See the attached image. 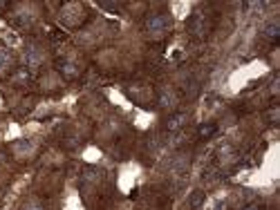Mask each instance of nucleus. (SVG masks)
Listing matches in <instances>:
<instances>
[{"label":"nucleus","mask_w":280,"mask_h":210,"mask_svg":"<svg viewBox=\"0 0 280 210\" xmlns=\"http://www.w3.org/2000/svg\"><path fill=\"white\" fill-rule=\"evenodd\" d=\"M170 25H173L170 23V16H166V14H152L146 20V31L152 38H162V36L168 34Z\"/></svg>","instance_id":"nucleus-1"},{"label":"nucleus","mask_w":280,"mask_h":210,"mask_svg":"<svg viewBox=\"0 0 280 210\" xmlns=\"http://www.w3.org/2000/svg\"><path fill=\"white\" fill-rule=\"evenodd\" d=\"M41 60H43V54H41V49L36 45H27L25 47V63L30 65V67H38L41 65Z\"/></svg>","instance_id":"nucleus-2"},{"label":"nucleus","mask_w":280,"mask_h":210,"mask_svg":"<svg viewBox=\"0 0 280 210\" xmlns=\"http://www.w3.org/2000/svg\"><path fill=\"white\" fill-rule=\"evenodd\" d=\"M188 30H191L193 36H204L206 31H209V25L204 23V16H202V14L193 16V20L188 23Z\"/></svg>","instance_id":"nucleus-3"},{"label":"nucleus","mask_w":280,"mask_h":210,"mask_svg":"<svg viewBox=\"0 0 280 210\" xmlns=\"http://www.w3.org/2000/svg\"><path fill=\"white\" fill-rule=\"evenodd\" d=\"M159 107H164V110H173L177 105V96H175V92L173 90H162L159 92Z\"/></svg>","instance_id":"nucleus-4"},{"label":"nucleus","mask_w":280,"mask_h":210,"mask_svg":"<svg viewBox=\"0 0 280 210\" xmlns=\"http://www.w3.org/2000/svg\"><path fill=\"white\" fill-rule=\"evenodd\" d=\"M186 119H188L186 112H177V114H173V117L166 121V130H168V132H175V130H180L181 125L186 123Z\"/></svg>","instance_id":"nucleus-5"},{"label":"nucleus","mask_w":280,"mask_h":210,"mask_svg":"<svg viewBox=\"0 0 280 210\" xmlns=\"http://www.w3.org/2000/svg\"><path fill=\"white\" fill-rule=\"evenodd\" d=\"M32 143L30 141H16V143H14V152H16L18 157H23V154H30L32 152Z\"/></svg>","instance_id":"nucleus-6"},{"label":"nucleus","mask_w":280,"mask_h":210,"mask_svg":"<svg viewBox=\"0 0 280 210\" xmlns=\"http://www.w3.org/2000/svg\"><path fill=\"white\" fill-rule=\"evenodd\" d=\"M264 36L271 38V41H276V38H278V23H269L267 27H264Z\"/></svg>","instance_id":"nucleus-7"},{"label":"nucleus","mask_w":280,"mask_h":210,"mask_svg":"<svg viewBox=\"0 0 280 210\" xmlns=\"http://www.w3.org/2000/svg\"><path fill=\"white\" fill-rule=\"evenodd\" d=\"M83 179H85V181H99L101 179V172H99V170L88 168V170H85V175H83Z\"/></svg>","instance_id":"nucleus-8"},{"label":"nucleus","mask_w":280,"mask_h":210,"mask_svg":"<svg viewBox=\"0 0 280 210\" xmlns=\"http://www.w3.org/2000/svg\"><path fill=\"white\" fill-rule=\"evenodd\" d=\"M7 65H9V54H7L5 49H0V72L5 70Z\"/></svg>","instance_id":"nucleus-9"},{"label":"nucleus","mask_w":280,"mask_h":210,"mask_svg":"<svg viewBox=\"0 0 280 210\" xmlns=\"http://www.w3.org/2000/svg\"><path fill=\"white\" fill-rule=\"evenodd\" d=\"M23 210H43V204H41V201H36V199H32V201L25 204Z\"/></svg>","instance_id":"nucleus-10"},{"label":"nucleus","mask_w":280,"mask_h":210,"mask_svg":"<svg viewBox=\"0 0 280 210\" xmlns=\"http://www.w3.org/2000/svg\"><path fill=\"white\" fill-rule=\"evenodd\" d=\"M215 132V125H202L199 128V136H211Z\"/></svg>","instance_id":"nucleus-11"},{"label":"nucleus","mask_w":280,"mask_h":210,"mask_svg":"<svg viewBox=\"0 0 280 210\" xmlns=\"http://www.w3.org/2000/svg\"><path fill=\"white\" fill-rule=\"evenodd\" d=\"M63 72H65V74H67V76H74V74H76V70H74V65H72V63L63 65Z\"/></svg>","instance_id":"nucleus-12"},{"label":"nucleus","mask_w":280,"mask_h":210,"mask_svg":"<svg viewBox=\"0 0 280 210\" xmlns=\"http://www.w3.org/2000/svg\"><path fill=\"white\" fill-rule=\"evenodd\" d=\"M202 204V193H198V195H193V199H191V206L195 208V206H199Z\"/></svg>","instance_id":"nucleus-13"},{"label":"nucleus","mask_w":280,"mask_h":210,"mask_svg":"<svg viewBox=\"0 0 280 210\" xmlns=\"http://www.w3.org/2000/svg\"><path fill=\"white\" fill-rule=\"evenodd\" d=\"M247 210H256V208H247Z\"/></svg>","instance_id":"nucleus-14"}]
</instances>
